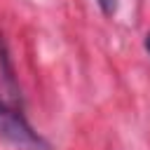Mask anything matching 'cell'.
Here are the masks:
<instances>
[{
    "label": "cell",
    "instance_id": "obj_1",
    "mask_svg": "<svg viewBox=\"0 0 150 150\" xmlns=\"http://www.w3.org/2000/svg\"><path fill=\"white\" fill-rule=\"evenodd\" d=\"M0 138L19 150H49L42 136L33 131V127L23 120V115L14 108H9L0 98Z\"/></svg>",
    "mask_w": 150,
    "mask_h": 150
},
{
    "label": "cell",
    "instance_id": "obj_2",
    "mask_svg": "<svg viewBox=\"0 0 150 150\" xmlns=\"http://www.w3.org/2000/svg\"><path fill=\"white\" fill-rule=\"evenodd\" d=\"M0 75L5 77V82H7V87L14 91V96H16V84H14V68H12V61H9V52H7V42H5V38L0 35Z\"/></svg>",
    "mask_w": 150,
    "mask_h": 150
},
{
    "label": "cell",
    "instance_id": "obj_3",
    "mask_svg": "<svg viewBox=\"0 0 150 150\" xmlns=\"http://www.w3.org/2000/svg\"><path fill=\"white\" fill-rule=\"evenodd\" d=\"M96 2H98L101 12H103L105 16H112L115 9H117V0H96Z\"/></svg>",
    "mask_w": 150,
    "mask_h": 150
},
{
    "label": "cell",
    "instance_id": "obj_4",
    "mask_svg": "<svg viewBox=\"0 0 150 150\" xmlns=\"http://www.w3.org/2000/svg\"><path fill=\"white\" fill-rule=\"evenodd\" d=\"M145 49H148V54H150V33L145 35Z\"/></svg>",
    "mask_w": 150,
    "mask_h": 150
}]
</instances>
